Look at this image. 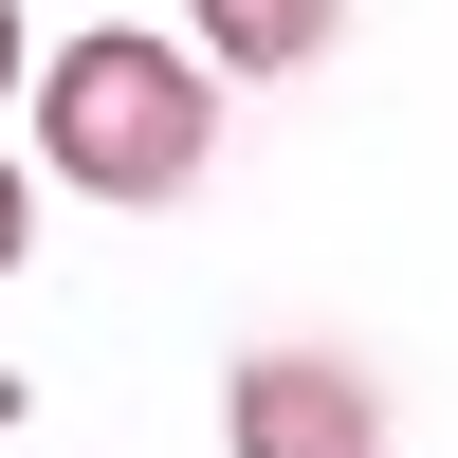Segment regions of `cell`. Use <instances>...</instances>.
Returning <instances> with one entry per match:
<instances>
[{"instance_id":"6da1fadb","label":"cell","mask_w":458,"mask_h":458,"mask_svg":"<svg viewBox=\"0 0 458 458\" xmlns=\"http://www.w3.org/2000/svg\"><path fill=\"white\" fill-rule=\"evenodd\" d=\"M220 147L202 73H183V37H55L37 55V165L92 183V202H183Z\"/></svg>"},{"instance_id":"7a4b0ae2","label":"cell","mask_w":458,"mask_h":458,"mask_svg":"<svg viewBox=\"0 0 458 458\" xmlns=\"http://www.w3.org/2000/svg\"><path fill=\"white\" fill-rule=\"evenodd\" d=\"M239 458H386V403L330 349H257L239 367Z\"/></svg>"},{"instance_id":"3957f363","label":"cell","mask_w":458,"mask_h":458,"mask_svg":"<svg viewBox=\"0 0 458 458\" xmlns=\"http://www.w3.org/2000/svg\"><path fill=\"white\" fill-rule=\"evenodd\" d=\"M183 19H202L220 73H312L330 37H349V0H183Z\"/></svg>"},{"instance_id":"277c9868","label":"cell","mask_w":458,"mask_h":458,"mask_svg":"<svg viewBox=\"0 0 458 458\" xmlns=\"http://www.w3.org/2000/svg\"><path fill=\"white\" fill-rule=\"evenodd\" d=\"M19 239H37V183H19V165H0V276H19Z\"/></svg>"},{"instance_id":"5b68a950","label":"cell","mask_w":458,"mask_h":458,"mask_svg":"<svg viewBox=\"0 0 458 458\" xmlns=\"http://www.w3.org/2000/svg\"><path fill=\"white\" fill-rule=\"evenodd\" d=\"M0 110H19V0H0Z\"/></svg>"},{"instance_id":"8992f818","label":"cell","mask_w":458,"mask_h":458,"mask_svg":"<svg viewBox=\"0 0 458 458\" xmlns=\"http://www.w3.org/2000/svg\"><path fill=\"white\" fill-rule=\"evenodd\" d=\"M0 422H19V386H0Z\"/></svg>"}]
</instances>
